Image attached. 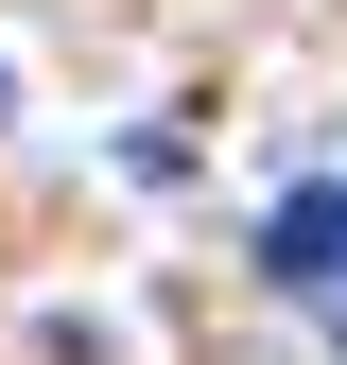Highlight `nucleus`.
Returning <instances> with one entry per match:
<instances>
[{"mask_svg":"<svg viewBox=\"0 0 347 365\" xmlns=\"http://www.w3.org/2000/svg\"><path fill=\"white\" fill-rule=\"evenodd\" d=\"M260 261H278V279H330V261H347V192H295V209H278V244H260Z\"/></svg>","mask_w":347,"mask_h":365,"instance_id":"1","label":"nucleus"},{"mask_svg":"<svg viewBox=\"0 0 347 365\" xmlns=\"http://www.w3.org/2000/svg\"><path fill=\"white\" fill-rule=\"evenodd\" d=\"M330 279H347V261H330Z\"/></svg>","mask_w":347,"mask_h":365,"instance_id":"2","label":"nucleus"}]
</instances>
